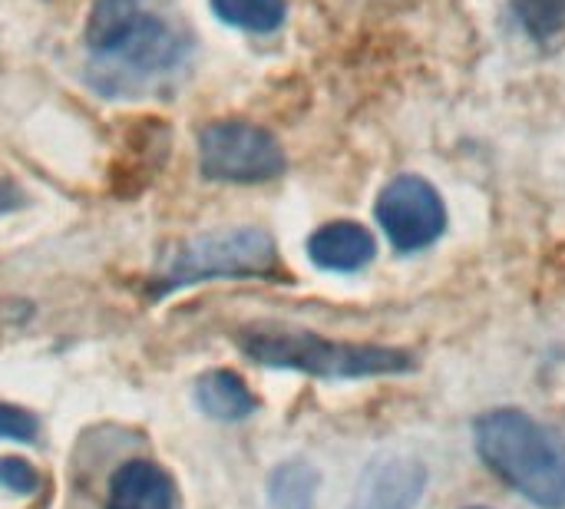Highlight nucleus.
I'll list each match as a JSON object with an SVG mask.
<instances>
[{"instance_id":"obj_1","label":"nucleus","mask_w":565,"mask_h":509,"mask_svg":"<svg viewBox=\"0 0 565 509\" xmlns=\"http://www.w3.org/2000/svg\"><path fill=\"white\" fill-rule=\"evenodd\" d=\"M83 43L89 83L103 96H139L189 63L185 26L156 0H93Z\"/></svg>"},{"instance_id":"obj_2","label":"nucleus","mask_w":565,"mask_h":509,"mask_svg":"<svg viewBox=\"0 0 565 509\" xmlns=\"http://www.w3.org/2000/svg\"><path fill=\"white\" fill-rule=\"evenodd\" d=\"M480 460L520 497L543 509H565V441L533 414L497 407L477 417Z\"/></svg>"},{"instance_id":"obj_3","label":"nucleus","mask_w":565,"mask_h":509,"mask_svg":"<svg viewBox=\"0 0 565 509\" xmlns=\"http://www.w3.org/2000/svg\"><path fill=\"white\" fill-rule=\"evenodd\" d=\"M238 348L265 368L301 371L328 381L391 378L417 368V358L404 348L331 341L324 335L298 328H245L238 335Z\"/></svg>"},{"instance_id":"obj_4","label":"nucleus","mask_w":565,"mask_h":509,"mask_svg":"<svg viewBox=\"0 0 565 509\" xmlns=\"http://www.w3.org/2000/svg\"><path fill=\"white\" fill-rule=\"evenodd\" d=\"M278 272V245L262 229H225L189 238L162 258L152 295H172L215 278H262Z\"/></svg>"},{"instance_id":"obj_5","label":"nucleus","mask_w":565,"mask_h":509,"mask_svg":"<svg viewBox=\"0 0 565 509\" xmlns=\"http://www.w3.org/2000/svg\"><path fill=\"white\" fill-rule=\"evenodd\" d=\"M285 166L278 136L248 119H218L199 132V169L205 179L258 185L278 179Z\"/></svg>"},{"instance_id":"obj_6","label":"nucleus","mask_w":565,"mask_h":509,"mask_svg":"<svg viewBox=\"0 0 565 509\" xmlns=\"http://www.w3.org/2000/svg\"><path fill=\"white\" fill-rule=\"evenodd\" d=\"M377 222L401 255L430 248L447 232V205L424 176H397L377 195Z\"/></svg>"},{"instance_id":"obj_7","label":"nucleus","mask_w":565,"mask_h":509,"mask_svg":"<svg viewBox=\"0 0 565 509\" xmlns=\"http://www.w3.org/2000/svg\"><path fill=\"white\" fill-rule=\"evenodd\" d=\"M427 490V467L407 454L374 457L358 487L351 509H417Z\"/></svg>"},{"instance_id":"obj_8","label":"nucleus","mask_w":565,"mask_h":509,"mask_svg":"<svg viewBox=\"0 0 565 509\" xmlns=\"http://www.w3.org/2000/svg\"><path fill=\"white\" fill-rule=\"evenodd\" d=\"M308 255L318 268L324 272H361L374 262L377 255V242L374 235L361 225V222H328L321 225L311 238H308Z\"/></svg>"},{"instance_id":"obj_9","label":"nucleus","mask_w":565,"mask_h":509,"mask_svg":"<svg viewBox=\"0 0 565 509\" xmlns=\"http://www.w3.org/2000/svg\"><path fill=\"white\" fill-rule=\"evenodd\" d=\"M106 509H175V484L159 464L129 460L109 477Z\"/></svg>"},{"instance_id":"obj_10","label":"nucleus","mask_w":565,"mask_h":509,"mask_svg":"<svg viewBox=\"0 0 565 509\" xmlns=\"http://www.w3.org/2000/svg\"><path fill=\"white\" fill-rule=\"evenodd\" d=\"M195 404L205 417L218 424H238L248 421L258 407L255 394L235 371H209L195 384Z\"/></svg>"},{"instance_id":"obj_11","label":"nucleus","mask_w":565,"mask_h":509,"mask_svg":"<svg viewBox=\"0 0 565 509\" xmlns=\"http://www.w3.org/2000/svg\"><path fill=\"white\" fill-rule=\"evenodd\" d=\"M321 477L308 460H285L268 477V503L275 509H315Z\"/></svg>"},{"instance_id":"obj_12","label":"nucleus","mask_w":565,"mask_h":509,"mask_svg":"<svg viewBox=\"0 0 565 509\" xmlns=\"http://www.w3.org/2000/svg\"><path fill=\"white\" fill-rule=\"evenodd\" d=\"M215 17L248 33H271L285 23L288 0H209Z\"/></svg>"},{"instance_id":"obj_13","label":"nucleus","mask_w":565,"mask_h":509,"mask_svg":"<svg viewBox=\"0 0 565 509\" xmlns=\"http://www.w3.org/2000/svg\"><path fill=\"white\" fill-rule=\"evenodd\" d=\"M513 10L523 30L540 43H550L565 30V0H513Z\"/></svg>"},{"instance_id":"obj_14","label":"nucleus","mask_w":565,"mask_h":509,"mask_svg":"<svg viewBox=\"0 0 565 509\" xmlns=\"http://www.w3.org/2000/svg\"><path fill=\"white\" fill-rule=\"evenodd\" d=\"M0 487L30 497V494L40 490V477H36V470H33L26 460H20V457H3V460H0Z\"/></svg>"},{"instance_id":"obj_15","label":"nucleus","mask_w":565,"mask_h":509,"mask_svg":"<svg viewBox=\"0 0 565 509\" xmlns=\"http://www.w3.org/2000/svg\"><path fill=\"white\" fill-rule=\"evenodd\" d=\"M36 437V421L23 407L0 404V441H20L30 444Z\"/></svg>"},{"instance_id":"obj_16","label":"nucleus","mask_w":565,"mask_h":509,"mask_svg":"<svg viewBox=\"0 0 565 509\" xmlns=\"http://www.w3.org/2000/svg\"><path fill=\"white\" fill-rule=\"evenodd\" d=\"M20 205V192L13 189V185H0V212H7V209H17Z\"/></svg>"},{"instance_id":"obj_17","label":"nucleus","mask_w":565,"mask_h":509,"mask_svg":"<svg viewBox=\"0 0 565 509\" xmlns=\"http://www.w3.org/2000/svg\"><path fill=\"white\" fill-rule=\"evenodd\" d=\"M470 509H487V507H470Z\"/></svg>"}]
</instances>
